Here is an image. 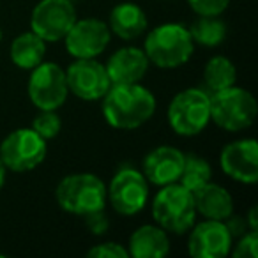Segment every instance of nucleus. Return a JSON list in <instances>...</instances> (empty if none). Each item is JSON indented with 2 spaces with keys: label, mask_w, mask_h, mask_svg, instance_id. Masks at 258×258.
<instances>
[{
  "label": "nucleus",
  "mask_w": 258,
  "mask_h": 258,
  "mask_svg": "<svg viewBox=\"0 0 258 258\" xmlns=\"http://www.w3.org/2000/svg\"><path fill=\"white\" fill-rule=\"evenodd\" d=\"M156 111V97L142 83L111 85L103 96V115L115 129L131 131L144 125Z\"/></svg>",
  "instance_id": "obj_1"
},
{
  "label": "nucleus",
  "mask_w": 258,
  "mask_h": 258,
  "mask_svg": "<svg viewBox=\"0 0 258 258\" xmlns=\"http://www.w3.org/2000/svg\"><path fill=\"white\" fill-rule=\"evenodd\" d=\"M144 51L151 64L161 69H175L189 62L195 43L184 25L163 23L147 34Z\"/></svg>",
  "instance_id": "obj_2"
},
{
  "label": "nucleus",
  "mask_w": 258,
  "mask_h": 258,
  "mask_svg": "<svg viewBox=\"0 0 258 258\" xmlns=\"http://www.w3.org/2000/svg\"><path fill=\"white\" fill-rule=\"evenodd\" d=\"M152 218L156 225L175 235H184L197 219L193 193L179 182L161 186L152 202Z\"/></svg>",
  "instance_id": "obj_3"
},
{
  "label": "nucleus",
  "mask_w": 258,
  "mask_h": 258,
  "mask_svg": "<svg viewBox=\"0 0 258 258\" xmlns=\"http://www.w3.org/2000/svg\"><path fill=\"white\" fill-rule=\"evenodd\" d=\"M58 207L75 216H87L104 209L106 186L94 173H71L58 182L55 189Z\"/></svg>",
  "instance_id": "obj_4"
},
{
  "label": "nucleus",
  "mask_w": 258,
  "mask_h": 258,
  "mask_svg": "<svg viewBox=\"0 0 258 258\" xmlns=\"http://www.w3.org/2000/svg\"><path fill=\"white\" fill-rule=\"evenodd\" d=\"M256 118V101L253 94L240 87H228L211 94V120L218 127L237 133L251 127Z\"/></svg>",
  "instance_id": "obj_5"
},
{
  "label": "nucleus",
  "mask_w": 258,
  "mask_h": 258,
  "mask_svg": "<svg viewBox=\"0 0 258 258\" xmlns=\"http://www.w3.org/2000/svg\"><path fill=\"white\" fill-rule=\"evenodd\" d=\"M170 127L180 137H197L211 122V94L202 89H186L168 104Z\"/></svg>",
  "instance_id": "obj_6"
},
{
  "label": "nucleus",
  "mask_w": 258,
  "mask_h": 258,
  "mask_svg": "<svg viewBox=\"0 0 258 258\" xmlns=\"http://www.w3.org/2000/svg\"><path fill=\"white\" fill-rule=\"evenodd\" d=\"M46 140L32 127L15 129L0 144V159L11 172L25 173L46 159Z\"/></svg>",
  "instance_id": "obj_7"
},
{
  "label": "nucleus",
  "mask_w": 258,
  "mask_h": 258,
  "mask_svg": "<svg viewBox=\"0 0 258 258\" xmlns=\"http://www.w3.org/2000/svg\"><path fill=\"white\" fill-rule=\"evenodd\" d=\"M29 78L27 92L34 106L39 110H58L68 99V80L66 71L55 62H41Z\"/></svg>",
  "instance_id": "obj_8"
},
{
  "label": "nucleus",
  "mask_w": 258,
  "mask_h": 258,
  "mask_svg": "<svg viewBox=\"0 0 258 258\" xmlns=\"http://www.w3.org/2000/svg\"><path fill=\"white\" fill-rule=\"evenodd\" d=\"M106 200L120 216L142 212L149 200V182L145 175L135 168L118 170L106 187Z\"/></svg>",
  "instance_id": "obj_9"
},
{
  "label": "nucleus",
  "mask_w": 258,
  "mask_h": 258,
  "mask_svg": "<svg viewBox=\"0 0 258 258\" xmlns=\"http://www.w3.org/2000/svg\"><path fill=\"white\" fill-rule=\"evenodd\" d=\"M78 20L71 0H41L30 16V29L46 43L64 39Z\"/></svg>",
  "instance_id": "obj_10"
},
{
  "label": "nucleus",
  "mask_w": 258,
  "mask_h": 258,
  "mask_svg": "<svg viewBox=\"0 0 258 258\" xmlns=\"http://www.w3.org/2000/svg\"><path fill=\"white\" fill-rule=\"evenodd\" d=\"M68 89L83 101H97L111 87L104 64L96 58H76L66 71Z\"/></svg>",
  "instance_id": "obj_11"
},
{
  "label": "nucleus",
  "mask_w": 258,
  "mask_h": 258,
  "mask_svg": "<svg viewBox=\"0 0 258 258\" xmlns=\"http://www.w3.org/2000/svg\"><path fill=\"white\" fill-rule=\"evenodd\" d=\"M111 32L103 20L83 18L66 34L64 43L69 55L75 58H97L110 44Z\"/></svg>",
  "instance_id": "obj_12"
},
{
  "label": "nucleus",
  "mask_w": 258,
  "mask_h": 258,
  "mask_svg": "<svg viewBox=\"0 0 258 258\" xmlns=\"http://www.w3.org/2000/svg\"><path fill=\"white\" fill-rule=\"evenodd\" d=\"M232 240L225 221L205 219L191 226L187 253L193 258H225L232 249Z\"/></svg>",
  "instance_id": "obj_13"
},
{
  "label": "nucleus",
  "mask_w": 258,
  "mask_h": 258,
  "mask_svg": "<svg viewBox=\"0 0 258 258\" xmlns=\"http://www.w3.org/2000/svg\"><path fill=\"white\" fill-rule=\"evenodd\" d=\"M219 165L225 175L242 184L258 180V144L254 138H244L225 145L219 156Z\"/></svg>",
  "instance_id": "obj_14"
},
{
  "label": "nucleus",
  "mask_w": 258,
  "mask_h": 258,
  "mask_svg": "<svg viewBox=\"0 0 258 258\" xmlns=\"http://www.w3.org/2000/svg\"><path fill=\"white\" fill-rule=\"evenodd\" d=\"M184 152L172 145H159L144 159V175L154 186L177 182L184 168Z\"/></svg>",
  "instance_id": "obj_15"
},
{
  "label": "nucleus",
  "mask_w": 258,
  "mask_h": 258,
  "mask_svg": "<svg viewBox=\"0 0 258 258\" xmlns=\"http://www.w3.org/2000/svg\"><path fill=\"white\" fill-rule=\"evenodd\" d=\"M149 58L144 50L124 46L117 50L104 64L111 85L118 83H140L149 69Z\"/></svg>",
  "instance_id": "obj_16"
},
{
  "label": "nucleus",
  "mask_w": 258,
  "mask_h": 258,
  "mask_svg": "<svg viewBox=\"0 0 258 258\" xmlns=\"http://www.w3.org/2000/svg\"><path fill=\"white\" fill-rule=\"evenodd\" d=\"M193 200L197 214H202L205 219L225 221L233 214V198L228 191L219 184L207 182L205 186L193 191Z\"/></svg>",
  "instance_id": "obj_17"
},
{
  "label": "nucleus",
  "mask_w": 258,
  "mask_h": 258,
  "mask_svg": "<svg viewBox=\"0 0 258 258\" xmlns=\"http://www.w3.org/2000/svg\"><path fill=\"white\" fill-rule=\"evenodd\" d=\"M129 256L163 258L170 253L168 232L159 225H142L129 237Z\"/></svg>",
  "instance_id": "obj_18"
},
{
  "label": "nucleus",
  "mask_w": 258,
  "mask_h": 258,
  "mask_svg": "<svg viewBox=\"0 0 258 258\" xmlns=\"http://www.w3.org/2000/svg\"><path fill=\"white\" fill-rule=\"evenodd\" d=\"M147 15L140 6L135 2H122L111 9L108 29L120 39L131 41L140 37L147 30Z\"/></svg>",
  "instance_id": "obj_19"
},
{
  "label": "nucleus",
  "mask_w": 258,
  "mask_h": 258,
  "mask_svg": "<svg viewBox=\"0 0 258 258\" xmlns=\"http://www.w3.org/2000/svg\"><path fill=\"white\" fill-rule=\"evenodd\" d=\"M9 55H11V60L16 68L30 71V69H34L44 60L46 41H43L32 30L30 32H23L18 37H15Z\"/></svg>",
  "instance_id": "obj_20"
},
{
  "label": "nucleus",
  "mask_w": 258,
  "mask_h": 258,
  "mask_svg": "<svg viewBox=\"0 0 258 258\" xmlns=\"http://www.w3.org/2000/svg\"><path fill=\"white\" fill-rule=\"evenodd\" d=\"M204 80L207 90L211 94L225 90L228 87L235 85L237 80V69L233 62L225 55H216L207 62L204 69Z\"/></svg>",
  "instance_id": "obj_21"
},
{
  "label": "nucleus",
  "mask_w": 258,
  "mask_h": 258,
  "mask_svg": "<svg viewBox=\"0 0 258 258\" xmlns=\"http://www.w3.org/2000/svg\"><path fill=\"white\" fill-rule=\"evenodd\" d=\"M187 30L193 43L205 48L219 46L226 37V25L219 16H198Z\"/></svg>",
  "instance_id": "obj_22"
},
{
  "label": "nucleus",
  "mask_w": 258,
  "mask_h": 258,
  "mask_svg": "<svg viewBox=\"0 0 258 258\" xmlns=\"http://www.w3.org/2000/svg\"><path fill=\"white\" fill-rule=\"evenodd\" d=\"M212 179V168L205 158L198 154L184 156V168L177 182L184 186L187 191H197L198 187L205 186Z\"/></svg>",
  "instance_id": "obj_23"
},
{
  "label": "nucleus",
  "mask_w": 258,
  "mask_h": 258,
  "mask_svg": "<svg viewBox=\"0 0 258 258\" xmlns=\"http://www.w3.org/2000/svg\"><path fill=\"white\" fill-rule=\"evenodd\" d=\"M32 129L44 140L55 138L62 129V120L55 110H41L32 120Z\"/></svg>",
  "instance_id": "obj_24"
},
{
  "label": "nucleus",
  "mask_w": 258,
  "mask_h": 258,
  "mask_svg": "<svg viewBox=\"0 0 258 258\" xmlns=\"http://www.w3.org/2000/svg\"><path fill=\"white\" fill-rule=\"evenodd\" d=\"M232 0H187L198 16H221L228 9Z\"/></svg>",
  "instance_id": "obj_25"
},
{
  "label": "nucleus",
  "mask_w": 258,
  "mask_h": 258,
  "mask_svg": "<svg viewBox=\"0 0 258 258\" xmlns=\"http://www.w3.org/2000/svg\"><path fill=\"white\" fill-rule=\"evenodd\" d=\"M235 258H256L258 256V235L254 230H249L247 233H242L239 242L233 249Z\"/></svg>",
  "instance_id": "obj_26"
},
{
  "label": "nucleus",
  "mask_w": 258,
  "mask_h": 258,
  "mask_svg": "<svg viewBox=\"0 0 258 258\" xmlns=\"http://www.w3.org/2000/svg\"><path fill=\"white\" fill-rule=\"evenodd\" d=\"M87 256L90 258H127L129 251L117 242H103L96 244L87 251Z\"/></svg>",
  "instance_id": "obj_27"
},
{
  "label": "nucleus",
  "mask_w": 258,
  "mask_h": 258,
  "mask_svg": "<svg viewBox=\"0 0 258 258\" xmlns=\"http://www.w3.org/2000/svg\"><path fill=\"white\" fill-rule=\"evenodd\" d=\"M83 219H85V225H87V228H89V232H92L94 235H103V233H106L108 228H110V219L104 214V209L90 212V214L83 216Z\"/></svg>",
  "instance_id": "obj_28"
},
{
  "label": "nucleus",
  "mask_w": 258,
  "mask_h": 258,
  "mask_svg": "<svg viewBox=\"0 0 258 258\" xmlns=\"http://www.w3.org/2000/svg\"><path fill=\"white\" fill-rule=\"evenodd\" d=\"M247 226H249V230H254L256 232L258 225H256V207H251L249 212H247Z\"/></svg>",
  "instance_id": "obj_29"
},
{
  "label": "nucleus",
  "mask_w": 258,
  "mask_h": 258,
  "mask_svg": "<svg viewBox=\"0 0 258 258\" xmlns=\"http://www.w3.org/2000/svg\"><path fill=\"white\" fill-rule=\"evenodd\" d=\"M6 172H8V168H6L4 163H2V159H0V189L4 187V182H6Z\"/></svg>",
  "instance_id": "obj_30"
},
{
  "label": "nucleus",
  "mask_w": 258,
  "mask_h": 258,
  "mask_svg": "<svg viewBox=\"0 0 258 258\" xmlns=\"http://www.w3.org/2000/svg\"><path fill=\"white\" fill-rule=\"evenodd\" d=\"M0 41H2V29H0Z\"/></svg>",
  "instance_id": "obj_31"
}]
</instances>
